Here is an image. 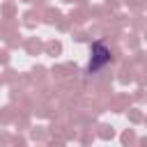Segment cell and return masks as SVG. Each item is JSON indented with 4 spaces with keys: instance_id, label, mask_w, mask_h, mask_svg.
Here are the masks:
<instances>
[{
    "instance_id": "obj_1",
    "label": "cell",
    "mask_w": 147,
    "mask_h": 147,
    "mask_svg": "<svg viewBox=\"0 0 147 147\" xmlns=\"http://www.w3.org/2000/svg\"><path fill=\"white\" fill-rule=\"evenodd\" d=\"M113 60V55H110V48H106L103 44H92V57H90V64H87V71L92 74V71H99V69H103L108 62Z\"/></svg>"
}]
</instances>
